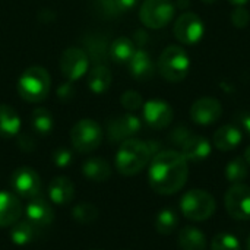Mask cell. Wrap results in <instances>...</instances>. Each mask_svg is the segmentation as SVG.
I'll return each instance as SVG.
<instances>
[{"label":"cell","instance_id":"cell-1","mask_svg":"<svg viewBox=\"0 0 250 250\" xmlns=\"http://www.w3.org/2000/svg\"><path fill=\"white\" fill-rule=\"evenodd\" d=\"M189 177V163L174 149L160 151L149 163L148 182L151 189L163 196L180 192Z\"/></svg>","mask_w":250,"mask_h":250},{"label":"cell","instance_id":"cell-2","mask_svg":"<svg viewBox=\"0 0 250 250\" xmlns=\"http://www.w3.org/2000/svg\"><path fill=\"white\" fill-rule=\"evenodd\" d=\"M160 144L154 141H141V139H126L120 144L116 154V168L122 176H135L139 174L160 151Z\"/></svg>","mask_w":250,"mask_h":250},{"label":"cell","instance_id":"cell-3","mask_svg":"<svg viewBox=\"0 0 250 250\" xmlns=\"http://www.w3.org/2000/svg\"><path fill=\"white\" fill-rule=\"evenodd\" d=\"M50 73L41 66H31L22 72L18 81V92L28 103H42L50 92Z\"/></svg>","mask_w":250,"mask_h":250},{"label":"cell","instance_id":"cell-4","mask_svg":"<svg viewBox=\"0 0 250 250\" xmlns=\"http://www.w3.org/2000/svg\"><path fill=\"white\" fill-rule=\"evenodd\" d=\"M180 211L186 220L207 221L217 211L215 198L202 189H192L186 192L180 199Z\"/></svg>","mask_w":250,"mask_h":250},{"label":"cell","instance_id":"cell-5","mask_svg":"<svg viewBox=\"0 0 250 250\" xmlns=\"http://www.w3.org/2000/svg\"><path fill=\"white\" fill-rule=\"evenodd\" d=\"M158 72L168 82L183 81L190 69V60L186 50L180 45H168L160 54Z\"/></svg>","mask_w":250,"mask_h":250},{"label":"cell","instance_id":"cell-6","mask_svg":"<svg viewBox=\"0 0 250 250\" xmlns=\"http://www.w3.org/2000/svg\"><path fill=\"white\" fill-rule=\"evenodd\" d=\"M103 138V127L91 119L79 120L70 130L72 145L81 154H89L95 151L101 145Z\"/></svg>","mask_w":250,"mask_h":250},{"label":"cell","instance_id":"cell-7","mask_svg":"<svg viewBox=\"0 0 250 250\" xmlns=\"http://www.w3.org/2000/svg\"><path fill=\"white\" fill-rule=\"evenodd\" d=\"M176 13V6L171 0H144L139 9L141 22L151 29L167 26Z\"/></svg>","mask_w":250,"mask_h":250},{"label":"cell","instance_id":"cell-8","mask_svg":"<svg viewBox=\"0 0 250 250\" xmlns=\"http://www.w3.org/2000/svg\"><path fill=\"white\" fill-rule=\"evenodd\" d=\"M224 205L227 214L233 220H250V186L243 183L233 185L224 195Z\"/></svg>","mask_w":250,"mask_h":250},{"label":"cell","instance_id":"cell-9","mask_svg":"<svg viewBox=\"0 0 250 250\" xmlns=\"http://www.w3.org/2000/svg\"><path fill=\"white\" fill-rule=\"evenodd\" d=\"M205 25L202 19L193 12L182 13L174 23V37L185 45H193L202 40Z\"/></svg>","mask_w":250,"mask_h":250},{"label":"cell","instance_id":"cell-10","mask_svg":"<svg viewBox=\"0 0 250 250\" xmlns=\"http://www.w3.org/2000/svg\"><path fill=\"white\" fill-rule=\"evenodd\" d=\"M59 67H60L63 76L67 81L73 82L86 73V70L89 67V57L82 48L69 47L62 53V56L59 59Z\"/></svg>","mask_w":250,"mask_h":250},{"label":"cell","instance_id":"cell-11","mask_svg":"<svg viewBox=\"0 0 250 250\" xmlns=\"http://www.w3.org/2000/svg\"><path fill=\"white\" fill-rule=\"evenodd\" d=\"M10 186L21 198L32 199L38 196L41 190V179L38 173L31 167H19L10 177Z\"/></svg>","mask_w":250,"mask_h":250},{"label":"cell","instance_id":"cell-12","mask_svg":"<svg viewBox=\"0 0 250 250\" xmlns=\"http://www.w3.org/2000/svg\"><path fill=\"white\" fill-rule=\"evenodd\" d=\"M142 127L139 117L135 114H122L110 119L107 122V136L110 142H123L126 139L133 138Z\"/></svg>","mask_w":250,"mask_h":250},{"label":"cell","instance_id":"cell-13","mask_svg":"<svg viewBox=\"0 0 250 250\" xmlns=\"http://www.w3.org/2000/svg\"><path fill=\"white\" fill-rule=\"evenodd\" d=\"M142 113H144V120L145 123L155 129L161 130L170 126L173 122V108L170 107L168 103L163 100H149L142 105Z\"/></svg>","mask_w":250,"mask_h":250},{"label":"cell","instance_id":"cell-14","mask_svg":"<svg viewBox=\"0 0 250 250\" xmlns=\"http://www.w3.org/2000/svg\"><path fill=\"white\" fill-rule=\"evenodd\" d=\"M190 119L199 126H209L220 120L223 114L221 103L217 98L204 97L196 100L190 107Z\"/></svg>","mask_w":250,"mask_h":250},{"label":"cell","instance_id":"cell-15","mask_svg":"<svg viewBox=\"0 0 250 250\" xmlns=\"http://www.w3.org/2000/svg\"><path fill=\"white\" fill-rule=\"evenodd\" d=\"M26 220L34 224L37 229L48 227L54 220V209L50 205V202L44 198L35 196L29 201V204L25 208Z\"/></svg>","mask_w":250,"mask_h":250},{"label":"cell","instance_id":"cell-16","mask_svg":"<svg viewBox=\"0 0 250 250\" xmlns=\"http://www.w3.org/2000/svg\"><path fill=\"white\" fill-rule=\"evenodd\" d=\"M23 207L19 198L10 192H0V227H12L22 217Z\"/></svg>","mask_w":250,"mask_h":250},{"label":"cell","instance_id":"cell-17","mask_svg":"<svg viewBox=\"0 0 250 250\" xmlns=\"http://www.w3.org/2000/svg\"><path fill=\"white\" fill-rule=\"evenodd\" d=\"M182 155L188 163H201L211 154V144L205 136L192 135L182 146Z\"/></svg>","mask_w":250,"mask_h":250},{"label":"cell","instance_id":"cell-18","mask_svg":"<svg viewBox=\"0 0 250 250\" xmlns=\"http://www.w3.org/2000/svg\"><path fill=\"white\" fill-rule=\"evenodd\" d=\"M75 196V186L70 179L64 176L54 177L48 185V198L54 205L64 207L72 202Z\"/></svg>","mask_w":250,"mask_h":250},{"label":"cell","instance_id":"cell-19","mask_svg":"<svg viewBox=\"0 0 250 250\" xmlns=\"http://www.w3.org/2000/svg\"><path fill=\"white\" fill-rule=\"evenodd\" d=\"M242 139H243V135L237 126L224 125L220 129H217V132L214 133L212 142L217 149L223 152H229V151L236 149L242 144Z\"/></svg>","mask_w":250,"mask_h":250},{"label":"cell","instance_id":"cell-20","mask_svg":"<svg viewBox=\"0 0 250 250\" xmlns=\"http://www.w3.org/2000/svg\"><path fill=\"white\" fill-rule=\"evenodd\" d=\"M130 75L138 81H148L154 76L155 66L151 56L145 50H136L132 59L129 60Z\"/></svg>","mask_w":250,"mask_h":250},{"label":"cell","instance_id":"cell-21","mask_svg":"<svg viewBox=\"0 0 250 250\" xmlns=\"http://www.w3.org/2000/svg\"><path fill=\"white\" fill-rule=\"evenodd\" d=\"M177 243L182 250H205L207 234L198 227L186 226L180 230Z\"/></svg>","mask_w":250,"mask_h":250},{"label":"cell","instance_id":"cell-22","mask_svg":"<svg viewBox=\"0 0 250 250\" xmlns=\"http://www.w3.org/2000/svg\"><path fill=\"white\" fill-rule=\"evenodd\" d=\"M82 173L86 179L101 183V182H105L110 179L111 167H110L108 161H105L104 158L92 157V158H88L82 164Z\"/></svg>","mask_w":250,"mask_h":250},{"label":"cell","instance_id":"cell-23","mask_svg":"<svg viewBox=\"0 0 250 250\" xmlns=\"http://www.w3.org/2000/svg\"><path fill=\"white\" fill-rule=\"evenodd\" d=\"M111 81H113V75L105 64H97L89 70L88 86H89L91 92H94L97 95L107 92L111 85Z\"/></svg>","mask_w":250,"mask_h":250},{"label":"cell","instance_id":"cell-24","mask_svg":"<svg viewBox=\"0 0 250 250\" xmlns=\"http://www.w3.org/2000/svg\"><path fill=\"white\" fill-rule=\"evenodd\" d=\"M21 130V119L15 108L7 104H0V136L13 138Z\"/></svg>","mask_w":250,"mask_h":250},{"label":"cell","instance_id":"cell-25","mask_svg":"<svg viewBox=\"0 0 250 250\" xmlns=\"http://www.w3.org/2000/svg\"><path fill=\"white\" fill-rule=\"evenodd\" d=\"M108 51H110V57L114 62H117V63H129V60L135 54L136 48H135V44H133V41L130 38L119 37L111 42Z\"/></svg>","mask_w":250,"mask_h":250},{"label":"cell","instance_id":"cell-26","mask_svg":"<svg viewBox=\"0 0 250 250\" xmlns=\"http://www.w3.org/2000/svg\"><path fill=\"white\" fill-rule=\"evenodd\" d=\"M37 230L38 229L34 224H31L28 220L26 221H18L12 226L9 236H10L12 243L18 245V246H25L35 239Z\"/></svg>","mask_w":250,"mask_h":250},{"label":"cell","instance_id":"cell-27","mask_svg":"<svg viewBox=\"0 0 250 250\" xmlns=\"http://www.w3.org/2000/svg\"><path fill=\"white\" fill-rule=\"evenodd\" d=\"M179 226V217L171 208H164L157 214L155 218V230L163 236H170L176 231Z\"/></svg>","mask_w":250,"mask_h":250},{"label":"cell","instance_id":"cell-28","mask_svg":"<svg viewBox=\"0 0 250 250\" xmlns=\"http://www.w3.org/2000/svg\"><path fill=\"white\" fill-rule=\"evenodd\" d=\"M31 125H32V129H34L37 133H40V135H48V133L53 130L54 120H53L51 113H50L47 108H44V107H37V108L32 111Z\"/></svg>","mask_w":250,"mask_h":250},{"label":"cell","instance_id":"cell-29","mask_svg":"<svg viewBox=\"0 0 250 250\" xmlns=\"http://www.w3.org/2000/svg\"><path fill=\"white\" fill-rule=\"evenodd\" d=\"M249 174V166L248 163L245 161V158H240V157H236L233 158L231 161L227 163L226 166V171H224V176L226 179L231 183V185H236V183H242Z\"/></svg>","mask_w":250,"mask_h":250},{"label":"cell","instance_id":"cell-30","mask_svg":"<svg viewBox=\"0 0 250 250\" xmlns=\"http://www.w3.org/2000/svg\"><path fill=\"white\" fill-rule=\"evenodd\" d=\"M72 217L79 224H91L98 218V209L89 202H81L72 208Z\"/></svg>","mask_w":250,"mask_h":250},{"label":"cell","instance_id":"cell-31","mask_svg":"<svg viewBox=\"0 0 250 250\" xmlns=\"http://www.w3.org/2000/svg\"><path fill=\"white\" fill-rule=\"evenodd\" d=\"M211 250H240V242L234 234L223 231L212 239Z\"/></svg>","mask_w":250,"mask_h":250},{"label":"cell","instance_id":"cell-32","mask_svg":"<svg viewBox=\"0 0 250 250\" xmlns=\"http://www.w3.org/2000/svg\"><path fill=\"white\" fill-rule=\"evenodd\" d=\"M120 104L129 110V111H136L139 108H142L144 105V100H142V95L138 92V91H133V89H129V91H125L120 97Z\"/></svg>","mask_w":250,"mask_h":250},{"label":"cell","instance_id":"cell-33","mask_svg":"<svg viewBox=\"0 0 250 250\" xmlns=\"http://www.w3.org/2000/svg\"><path fill=\"white\" fill-rule=\"evenodd\" d=\"M230 21L233 23V26L242 29L246 28L250 22V13L248 9H245L243 6H236V9L231 12L230 15Z\"/></svg>","mask_w":250,"mask_h":250},{"label":"cell","instance_id":"cell-34","mask_svg":"<svg viewBox=\"0 0 250 250\" xmlns=\"http://www.w3.org/2000/svg\"><path fill=\"white\" fill-rule=\"evenodd\" d=\"M72 160H73V155H72L70 149H67V148H57L53 152V163L56 167L64 168L72 163Z\"/></svg>","mask_w":250,"mask_h":250},{"label":"cell","instance_id":"cell-35","mask_svg":"<svg viewBox=\"0 0 250 250\" xmlns=\"http://www.w3.org/2000/svg\"><path fill=\"white\" fill-rule=\"evenodd\" d=\"M193 133L186 127V126H179V127H176L173 132H171V135H170V141L174 144V145H177V146H182L190 136H192Z\"/></svg>","mask_w":250,"mask_h":250},{"label":"cell","instance_id":"cell-36","mask_svg":"<svg viewBox=\"0 0 250 250\" xmlns=\"http://www.w3.org/2000/svg\"><path fill=\"white\" fill-rule=\"evenodd\" d=\"M97 6H98V12H101L104 16L119 15V10H117L114 0H97Z\"/></svg>","mask_w":250,"mask_h":250},{"label":"cell","instance_id":"cell-37","mask_svg":"<svg viewBox=\"0 0 250 250\" xmlns=\"http://www.w3.org/2000/svg\"><path fill=\"white\" fill-rule=\"evenodd\" d=\"M18 145L25 152H31V151L35 149V142H34V139L29 135H21L18 138Z\"/></svg>","mask_w":250,"mask_h":250},{"label":"cell","instance_id":"cell-38","mask_svg":"<svg viewBox=\"0 0 250 250\" xmlns=\"http://www.w3.org/2000/svg\"><path fill=\"white\" fill-rule=\"evenodd\" d=\"M114 3L117 6L119 13H125V12L132 10L139 3V0H114Z\"/></svg>","mask_w":250,"mask_h":250},{"label":"cell","instance_id":"cell-39","mask_svg":"<svg viewBox=\"0 0 250 250\" xmlns=\"http://www.w3.org/2000/svg\"><path fill=\"white\" fill-rule=\"evenodd\" d=\"M57 95L62 98V100H69L73 97V86L70 83V81L67 83H63L59 89H57Z\"/></svg>","mask_w":250,"mask_h":250},{"label":"cell","instance_id":"cell-40","mask_svg":"<svg viewBox=\"0 0 250 250\" xmlns=\"http://www.w3.org/2000/svg\"><path fill=\"white\" fill-rule=\"evenodd\" d=\"M239 123H240V126L245 129V132H246L248 135H250V111L239 114Z\"/></svg>","mask_w":250,"mask_h":250},{"label":"cell","instance_id":"cell-41","mask_svg":"<svg viewBox=\"0 0 250 250\" xmlns=\"http://www.w3.org/2000/svg\"><path fill=\"white\" fill-rule=\"evenodd\" d=\"M229 1L234 6H245L249 0H229Z\"/></svg>","mask_w":250,"mask_h":250},{"label":"cell","instance_id":"cell-42","mask_svg":"<svg viewBox=\"0 0 250 250\" xmlns=\"http://www.w3.org/2000/svg\"><path fill=\"white\" fill-rule=\"evenodd\" d=\"M243 158H245V161L248 163V166L250 167V145L246 148V151H245V157H243Z\"/></svg>","mask_w":250,"mask_h":250},{"label":"cell","instance_id":"cell-43","mask_svg":"<svg viewBox=\"0 0 250 250\" xmlns=\"http://www.w3.org/2000/svg\"><path fill=\"white\" fill-rule=\"evenodd\" d=\"M189 4V1H186V0H179L177 1V6L179 7H185V6H188Z\"/></svg>","mask_w":250,"mask_h":250},{"label":"cell","instance_id":"cell-44","mask_svg":"<svg viewBox=\"0 0 250 250\" xmlns=\"http://www.w3.org/2000/svg\"><path fill=\"white\" fill-rule=\"evenodd\" d=\"M204 3H208V4H211V3H215L217 0H202Z\"/></svg>","mask_w":250,"mask_h":250},{"label":"cell","instance_id":"cell-45","mask_svg":"<svg viewBox=\"0 0 250 250\" xmlns=\"http://www.w3.org/2000/svg\"><path fill=\"white\" fill-rule=\"evenodd\" d=\"M246 250H250V236H249V240H248V246H246Z\"/></svg>","mask_w":250,"mask_h":250}]
</instances>
